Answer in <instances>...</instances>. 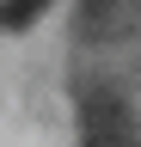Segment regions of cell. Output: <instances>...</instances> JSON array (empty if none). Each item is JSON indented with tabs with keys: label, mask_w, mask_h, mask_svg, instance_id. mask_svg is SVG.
Returning <instances> with one entry per match:
<instances>
[{
	"label": "cell",
	"mask_w": 141,
	"mask_h": 147,
	"mask_svg": "<svg viewBox=\"0 0 141 147\" xmlns=\"http://www.w3.org/2000/svg\"><path fill=\"white\" fill-rule=\"evenodd\" d=\"M80 129H86V147H135V135H129V117L117 110V98H111V92H92V98H86V110H80Z\"/></svg>",
	"instance_id": "cell-1"
},
{
	"label": "cell",
	"mask_w": 141,
	"mask_h": 147,
	"mask_svg": "<svg viewBox=\"0 0 141 147\" xmlns=\"http://www.w3.org/2000/svg\"><path fill=\"white\" fill-rule=\"evenodd\" d=\"M49 0H0V31H31Z\"/></svg>",
	"instance_id": "cell-2"
},
{
	"label": "cell",
	"mask_w": 141,
	"mask_h": 147,
	"mask_svg": "<svg viewBox=\"0 0 141 147\" xmlns=\"http://www.w3.org/2000/svg\"><path fill=\"white\" fill-rule=\"evenodd\" d=\"M117 6H123V0H80V31L86 37H104L111 18H117Z\"/></svg>",
	"instance_id": "cell-3"
}]
</instances>
